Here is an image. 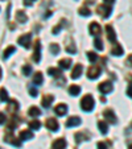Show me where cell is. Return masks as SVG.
I'll use <instances>...</instances> for the list:
<instances>
[{
	"mask_svg": "<svg viewBox=\"0 0 132 149\" xmlns=\"http://www.w3.org/2000/svg\"><path fill=\"white\" fill-rule=\"evenodd\" d=\"M19 110V103L16 100H9V106H8V111L11 113H16V111Z\"/></svg>",
	"mask_w": 132,
	"mask_h": 149,
	"instance_id": "cell-23",
	"label": "cell"
},
{
	"mask_svg": "<svg viewBox=\"0 0 132 149\" xmlns=\"http://www.w3.org/2000/svg\"><path fill=\"white\" fill-rule=\"evenodd\" d=\"M29 127H31L32 130H40V127H41V123H40V120H32L31 123H29Z\"/></svg>",
	"mask_w": 132,
	"mask_h": 149,
	"instance_id": "cell-32",
	"label": "cell"
},
{
	"mask_svg": "<svg viewBox=\"0 0 132 149\" xmlns=\"http://www.w3.org/2000/svg\"><path fill=\"white\" fill-rule=\"evenodd\" d=\"M79 93H81V87L77 86V84H71L70 87H69V94L70 95L77 96V95H79Z\"/></svg>",
	"mask_w": 132,
	"mask_h": 149,
	"instance_id": "cell-22",
	"label": "cell"
},
{
	"mask_svg": "<svg viewBox=\"0 0 132 149\" xmlns=\"http://www.w3.org/2000/svg\"><path fill=\"white\" fill-rule=\"evenodd\" d=\"M65 24H66V21H65V20H61V23H59L58 25H56V26L53 28V34L59 33V32H61V29H62V26H64Z\"/></svg>",
	"mask_w": 132,
	"mask_h": 149,
	"instance_id": "cell-31",
	"label": "cell"
},
{
	"mask_svg": "<svg viewBox=\"0 0 132 149\" xmlns=\"http://www.w3.org/2000/svg\"><path fill=\"white\" fill-rule=\"evenodd\" d=\"M71 63H73V61H71L70 58H64V59H61V61L58 62L59 68H61V69H65V70H68V69L71 66Z\"/></svg>",
	"mask_w": 132,
	"mask_h": 149,
	"instance_id": "cell-17",
	"label": "cell"
},
{
	"mask_svg": "<svg viewBox=\"0 0 132 149\" xmlns=\"http://www.w3.org/2000/svg\"><path fill=\"white\" fill-rule=\"evenodd\" d=\"M101 73H102V69L96 65H93L91 68H89V70H87V78L89 79H96L99 75H101Z\"/></svg>",
	"mask_w": 132,
	"mask_h": 149,
	"instance_id": "cell-3",
	"label": "cell"
},
{
	"mask_svg": "<svg viewBox=\"0 0 132 149\" xmlns=\"http://www.w3.org/2000/svg\"><path fill=\"white\" fill-rule=\"evenodd\" d=\"M8 100V93H7V90L4 87H1V102H7Z\"/></svg>",
	"mask_w": 132,
	"mask_h": 149,
	"instance_id": "cell-37",
	"label": "cell"
},
{
	"mask_svg": "<svg viewBox=\"0 0 132 149\" xmlns=\"http://www.w3.org/2000/svg\"><path fill=\"white\" fill-rule=\"evenodd\" d=\"M40 59H41V44H40V41H37L36 45H34L33 61L34 62H40Z\"/></svg>",
	"mask_w": 132,
	"mask_h": 149,
	"instance_id": "cell-11",
	"label": "cell"
},
{
	"mask_svg": "<svg viewBox=\"0 0 132 149\" xmlns=\"http://www.w3.org/2000/svg\"><path fill=\"white\" fill-rule=\"evenodd\" d=\"M50 15H52V12H46V13H45V16H44V17H45V19H46V17H49V16H50Z\"/></svg>",
	"mask_w": 132,
	"mask_h": 149,
	"instance_id": "cell-45",
	"label": "cell"
},
{
	"mask_svg": "<svg viewBox=\"0 0 132 149\" xmlns=\"http://www.w3.org/2000/svg\"><path fill=\"white\" fill-rule=\"evenodd\" d=\"M128 81H129V84H132V77L128 75Z\"/></svg>",
	"mask_w": 132,
	"mask_h": 149,
	"instance_id": "cell-46",
	"label": "cell"
},
{
	"mask_svg": "<svg viewBox=\"0 0 132 149\" xmlns=\"http://www.w3.org/2000/svg\"><path fill=\"white\" fill-rule=\"evenodd\" d=\"M83 140H89V137H86V135H83V133H77L75 135V141L77 143H82Z\"/></svg>",
	"mask_w": 132,
	"mask_h": 149,
	"instance_id": "cell-33",
	"label": "cell"
},
{
	"mask_svg": "<svg viewBox=\"0 0 132 149\" xmlns=\"http://www.w3.org/2000/svg\"><path fill=\"white\" fill-rule=\"evenodd\" d=\"M66 52L68 53H71V54H75L77 53V49H75V45H74V42H69V45L66 46Z\"/></svg>",
	"mask_w": 132,
	"mask_h": 149,
	"instance_id": "cell-30",
	"label": "cell"
},
{
	"mask_svg": "<svg viewBox=\"0 0 132 149\" xmlns=\"http://www.w3.org/2000/svg\"><path fill=\"white\" fill-rule=\"evenodd\" d=\"M52 148L53 149H65L66 148V140L65 139H57V140H54L53 145H52Z\"/></svg>",
	"mask_w": 132,
	"mask_h": 149,
	"instance_id": "cell-12",
	"label": "cell"
},
{
	"mask_svg": "<svg viewBox=\"0 0 132 149\" xmlns=\"http://www.w3.org/2000/svg\"><path fill=\"white\" fill-rule=\"evenodd\" d=\"M42 82H44V77H42L41 73H36L33 75V83L37 84V86H40V84H42Z\"/></svg>",
	"mask_w": 132,
	"mask_h": 149,
	"instance_id": "cell-24",
	"label": "cell"
},
{
	"mask_svg": "<svg viewBox=\"0 0 132 149\" xmlns=\"http://www.w3.org/2000/svg\"><path fill=\"white\" fill-rule=\"evenodd\" d=\"M16 20L20 24H24V23H27L28 17H27V15L24 13V11H17L16 12Z\"/></svg>",
	"mask_w": 132,
	"mask_h": 149,
	"instance_id": "cell-18",
	"label": "cell"
},
{
	"mask_svg": "<svg viewBox=\"0 0 132 149\" xmlns=\"http://www.w3.org/2000/svg\"><path fill=\"white\" fill-rule=\"evenodd\" d=\"M53 100H54V96L53 95H45L44 98H42V102H41V104L44 106L45 108H49L52 106V103H53Z\"/></svg>",
	"mask_w": 132,
	"mask_h": 149,
	"instance_id": "cell-15",
	"label": "cell"
},
{
	"mask_svg": "<svg viewBox=\"0 0 132 149\" xmlns=\"http://www.w3.org/2000/svg\"><path fill=\"white\" fill-rule=\"evenodd\" d=\"M98 128L102 135H107V132H108V125L106 121H98Z\"/></svg>",
	"mask_w": 132,
	"mask_h": 149,
	"instance_id": "cell-21",
	"label": "cell"
},
{
	"mask_svg": "<svg viewBox=\"0 0 132 149\" xmlns=\"http://www.w3.org/2000/svg\"><path fill=\"white\" fill-rule=\"evenodd\" d=\"M48 74L52 77H61L62 75V71L59 70V69H56V68H49L48 69Z\"/></svg>",
	"mask_w": 132,
	"mask_h": 149,
	"instance_id": "cell-25",
	"label": "cell"
},
{
	"mask_svg": "<svg viewBox=\"0 0 132 149\" xmlns=\"http://www.w3.org/2000/svg\"><path fill=\"white\" fill-rule=\"evenodd\" d=\"M96 11H98V13L101 15L103 19H107V17H110L112 9H111V6H108V4H103V6H99Z\"/></svg>",
	"mask_w": 132,
	"mask_h": 149,
	"instance_id": "cell-4",
	"label": "cell"
},
{
	"mask_svg": "<svg viewBox=\"0 0 132 149\" xmlns=\"http://www.w3.org/2000/svg\"><path fill=\"white\" fill-rule=\"evenodd\" d=\"M103 1L106 4H108V6H111V4H114V1H115V0H103Z\"/></svg>",
	"mask_w": 132,
	"mask_h": 149,
	"instance_id": "cell-43",
	"label": "cell"
},
{
	"mask_svg": "<svg viewBox=\"0 0 132 149\" xmlns=\"http://www.w3.org/2000/svg\"><path fill=\"white\" fill-rule=\"evenodd\" d=\"M106 32H107V38L112 42V44H115V42H116V34H115L114 28L110 25V24H107V25H106Z\"/></svg>",
	"mask_w": 132,
	"mask_h": 149,
	"instance_id": "cell-9",
	"label": "cell"
},
{
	"mask_svg": "<svg viewBox=\"0 0 132 149\" xmlns=\"http://www.w3.org/2000/svg\"><path fill=\"white\" fill-rule=\"evenodd\" d=\"M128 149H132V144H129V146H128Z\"/></svg>",
	"mask_w": 132,
	"mask_h": 149,
	"instance_id": "cell-47",
	"label": "cell"
},
{
	"mask_svg": "<svg viewBox=\"0 0 132 149\" xmlns=\"http://www.w3.org/2000/svg\"><path fill=\"white\" fill-rule=\"evenodd\" d=\"M31 38H32V34L25 33V34H23V36H20L19 38H17V42H19L23 48L28 49V48H31Z\"/></svg>",
	"mask_w": 132,
	"mask_h": 149,
	"instance_id": "cell-2",
	"label": "cell"
},
{
	"mask_svg": "<svg viewBox=\"0 0 132 149\" xmlns=\"http://www.w3.org/2000/svg\"><path fill=\"white\" fill-rule=\"evenodd\" d=\"M98 88L102 94H108L112 91L114 87H112V83H111V82H103V83H101L98 86Z\"/></svg>",
	"mask_w": 132,
	"mask_h": 149,
	"instance_id": "cell-7",
	"label": "cell"
},
{
	"mask_svg": "<svg viewBox=\"0 0 132 149\" xmlns=\"http://www.w3.org/2000/svg\"><path fill=\"white\" fill-rule=\"evenodd\" d=\"M81 124V119L78 118V116H71V118L68 119V121H66V125L69 127V128H73V127H77Z\"/></svg>",
	"mask_w": 132,
	"mask_h": 149,
	"instance_id": "cell-13",
	"label": "cell"
},
{
	"mask_svg": "<svg viewBox=\"0 0 132 149\" xmlns=\"http://www.w3.org/2000/svg\"><path fill=\"white\" fill-rule=\"evenodd\" d=\"M45 124H46V128H48V130H50V131H53V132L58 131V128H59L58 121H57L54 118H49L48 120H46Z\"/></svg>",
	"mask_w": 132,
	"mask_h": 149,
	"instance_id": "cell-8",
	"label": "cell"
},
{
	"mask_svg": "<svg viewBox=\"0 0 132 149\" xmlns=\"http://www.w3.org/2000/svg\"><path fill=\"white\" fill-rule=\"evenodd\" d=\"M33 1H34V0H24V4H25L27 7H31Z\"/></svg>",
	"mask_w": 132,
	"mask_h": 149,
	"instance_id": "cell-42",
	"label": "cell"
},
{
	"mask_svg": "<svg viewBox=\"0 0 132 149\" xmlns=\"http://www.w3.org/2000/svg\"><path fill=\"white\" fill-rule=\"evenodd\" d=\"M87 58L90 59L91 62H95L96 59H98V56H96V53H94V52H87Z\"/></svg>",
	"mask_w": 132,
	"mask_h": 149,
	"instance_id": "cell-35",
	"label": "cell"
},
{
	"mask_svg": "<svg viewBox=\"0 0 132 149\" xmlns=\"http://www.w3.org/2000/svg\"><path fill=\"white\" fill-rule=\"evenodd\" d=\"M111 53H112L114 56L119 57V56H122V54H123V48H122V46L119 45L118 42H115V44H114L112 50H111Z\"/></svg>",
	"mask_w": 132,
	"mask_h": 149,
	"instance_id": "cell-19",
	"label": "cell"
},
{
	"mask_svg": "<svg viewBox=\"0 0 132 149\" xmlns=\"http://www.w3.org/2000/svg\"><path fill=\"white\" fill-rule=\"evenodd\" d=\"M3 140L6 141V143H8V144H12L13 146H17V148H20V146H21V141L17 140V139L13 135H11V133H9V135H6V136H4Z\"/></svg>",
	"mask_w": 132,
	"mask_h": 149,
	"instance_id": "cell-6",
	"label": "cell"
},
{
	"mask_svg": "<svg viewBox=\"0 0 132 149\" xmlns=\"http://www.w3.org/2000/svg\"><path fill=\"white\" fill-rule=\"evenodd\" d=\"M82 71H83V66L78 63V65L73 69V71H71V78H73V79L79 78V77H81V74H82Z\"/></svg>",
	"mask_w": 132,
	"mask_h": 149,
	"instance_id": "cell-16",
	"label": "cell"
},
{
	"mask_svg": "<svg viewBox=\"0 0 132 149\" xmlns=\"http://www.w3.org/2000/svg\"><path fill=\"white\" fill-rule=\"evenodd\" d=\"M16 52V49H15V46H8V48L6 49V50L3 52V59H7L9 56H11L12 53H15Z\"/></svg>",
	"mask_w": 132,
	"mask_h": 149,
	"instance_id": "cell-27",
	"label": "cell"
},
{
	"mask_svg": "<svg viewBox=\"0 0 132 149\" xmlns=\"http://www.w3.org/2000/svg\"><path fill=\"white\" fill-rule=\"evenodd\" d=\"M103 116L106 118V120L108 121V123H111V124H116V123H118V119H116V116H115V113H114V111L110 110V108H107V110L104 111V112H103Z\"/></svg>",
	"mask_w": 132,
	"mask_h": 149,
	"instance_id": "cell-5",
	"label": "cell"
},
{
	"mask_svg": "<svg viewBox=\"0 0 132 149\" xmlns=\"http://www.w3.org/2000/svg\"><path fill=\"white\" fill-rule=\"evenodd\" d=\"M50 53L52 54H58L59 53V46L57 44H52L50 45Z\"/></svg>",
	"mask_w": 132,
	"mask_h": 149,
	"instance_id": "cell-36",
	"label": "cell"
},
{
	"mask_svg": "<svg viewBox=\"0 0 132 149\" xmlns=\"http://www.w3.org/2000/svg\"><path fill=\"white\" fill-rule=\"evenodd\" d=\"M4 120H6V115L1 113V125H4Z\"/></svg>",
	"mask_w": 132,
	"mask_h": 149,
	"instance_id": "cell-44",
	"label": "cell"
},
{
	"mask_svg": "<svg viewBox=\"0 0 132 149\" xmlns=\"http://www.w3.org/2000/svg\"><path fill=\"white\" fill-rule=\"evenodd\" d=\"M94 46H95V49H98V50H103V42H102V40L99 38V37H96V38L94 40Z\"/></svg>",
	"mask_w": 132,
	"mask_h": 149,
	"instance_id": "cell-29",
	"label": "cell"
},
{
	"mask_svg": "<svg viewBox=\"0 0 132 149\" xmlns=\"http://www.w3.org/2000/svg\"><path fill=\"white\" fill-rule=\"evenodd\" d=\"M54 112L57 113L58 116H64V115H66V112H68V106L66 104H58L56 108H54Z\"/></svg>",
	"mask_w": 132,
	"mask_h": 149,
	"instance_id": "cell-14",
	"label": "cell"
},
{
	"mask_svg": "<svg viewBox=\"0 0 132 149\" xmlns=\"http://www.w3.org/2000/svg\"><path fill=\"white\" fill-rule=\"evenodd\" d=\"M98 149H108L106 143H98Z\"/></svg>",
	"mask_w": 132,
	"mask_h": 149,
	"instance_id": "cell-39",
	"label": "cell"
},
{
	"mask_svg": "<svg viewBox=\"0 0 132 149\" xmlns=\"http://www.w3.org/2000/svg\"><path fill=\"white\" fill-rule=\"evenodd\" d=\"M23 73H24V75H31V73H32V66L31 65H24L23 66Z\"/></svg>",
	"mask_w": 132,
	"mask_h": 149,
	"instance_id": "cell-34",
	"label": "cell"
},
{
	"mask_svg": "<svg viewBox=\"0 0 132 149\" xmlns=\"http://www.w3.org/2000/svg\"><path fill=\"white\" fill-rule=\"evenodd\" d=\"M81 108L86 112H90L94 108V98L91 95H85L81 100Z\"/></svg>",
	"mask_w": 132,
	"mask_h": 149,
	"instance_id": "cell-1",
	"label": "cell"
},
{
	"mask_svg": "<svg viewBox=\"0 0 132 149\" xmlns=\"http://www.w3.org/2000/svg\"><path fill=\"white\" fill-rule=\"evenodd\" d=\"M28 115L32 116V118H37V116L41 115V111H40V108H37V107H31L28 111Z\"/></svg>",
	"mask_w": 132,
	"mask_h": 149,
	"instance_id": "cell-26",
	"label": "cell"
},
{
	"mask_svg": "<svg viewBox=\"0 0 132 149\" xmlns=\"http://www.w3.org/2000/svg\"><path fill=\"white\" fill-rule=\"evenodd\" d=\"M78 13L81 15V16L87 17V16H90V15H91V11H90V9H89V8H86V7H82V8H79Z\"/></svg>",
	"mask_w": 132,
	"mask_h": 149,
	"instance_id": "cell-28",
	"label": "cell"
},
{
	"mask_svg": "<svg viewBox=\"0 0 132 149\" xmlns=\"http://www.w3.org/2000/svg\"><path fill=\"white\" fill-rule=\"evenodd\" d=\"M126 63H127L128 66H131V68H132V54H129V56H128V58H127V62H126Z\"/></svg>",
	"mask_w": 132,
	"mask_h": 149,
	"instance_id": "cell-41",
	"label": "cell"
},
{
	"mask_svg": "<svg viewBox=\"0 0 132 149\" xmlns=\"http://www.w3.org/2000/svg\"><path fill=\"white\" fill-rule=\"evenodd\" d=\"M127 95H128L129 98H132V84H129L128 88H127Z\"/></svg>",
	"mask_w": 132,
	"mask_h": 149,
	"instance_id": "cell-40",
	"label": "cell"
},
{
	"mask_svg": "<svg viewBox=\"0 0 132 149\" xmlns=\"http://www.w3.org/2000/svg\"><path fill=\"white\" fill-rule=\"evenodd\" d=\"M32 137H33L32 131L25 130V131H21V132H20V139H21V140H31Z\"/></svg>",
	"mask_w": 132,
	"mask_h": 149,
	"instance_id": "cell-20",
	"label": "cell"
},
{
	"mask_svg": "<svg viewBox=\"0 0 132 149\" xmlns=\"http://www.w3.org/2000/svg\"><path fill=\"white\" fill-rule=\"evenodd\" d=\"M101 33H102L101 25H99L98 23H95V21H94V23H91V25H90V34L98 37V36H101Z\"/></svg>",
	"mask_w": 132,
	"mask_h": 149,
	"instance_id": "cell-10",
	"label": "cell"
},
{
	"mask_svg": "<svg viewBox=\"0 0 132 149\" xmlns=\"http://www.w3.org/2000/svg\"><path fill=\"white\" fill-rule=\"evenodd\" d=\"M29 94H31V96H33V98L37 96V94H38L37 93V88L33 87V86H29Z\"/></svg>",
	"mask_w": 132,
	"mask_h": 149,
	"instance_id": "cell-38",
	"label": "cell"
}]
</instances>
